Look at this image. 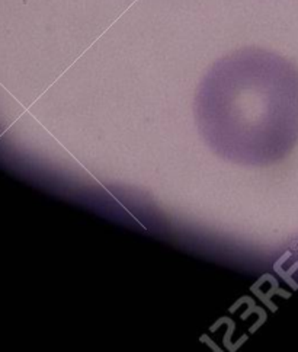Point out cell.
<instances>
[{
  "instance_id": "obj_1",
  "label": "cell",
  "mask_w": 298,
  "mask_h": 352,
  "mask_svg": "<svg viewBox=\"0 0 298 352\" xmlns=\"http://www.w3.org/2000/svg\"><path fill=\"white\" fill-rule=\"evenodd\" d=\"M195 121L225 160L244 166L282 162L298 144V67L260 48L220 58L198 87Z\"/></svg>"
}]
</instances>
